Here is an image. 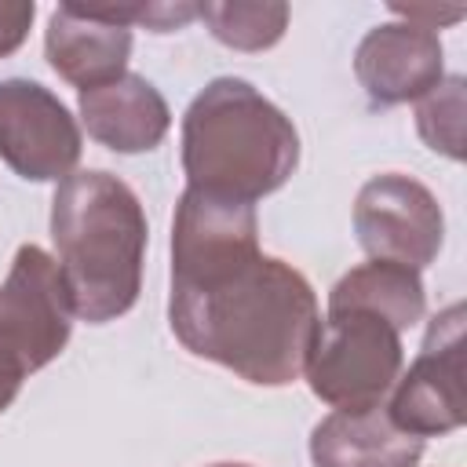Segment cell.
Masks as SVG:
<instances>
[{
    "label": "cell",
    "instance_id": "3",
    "mask_svg": "<svg viewBox=\"0 0 467 467\" xmlns=\"http://www.w3.org/2000/svg\"><path fill=\"white\" fill-rule=\"evenodd\" d=\"M299 168L292 117L241 77H215L182 113L186 186L255 204Z\"/></svg>",
    "mask_w": 467,
    "mask_h": 467
},
{
    "label": "cell",
    "instance_id": "8",
    "mask_svg": "<svg viewBox=\"0 0 467 467\" xmlns=\"http://www.w3.org/2000/svg\"><path fill=\"white\" fill-rule=\"evenodd\" d=\"M0 317L18 339L29 372L51 365L66 350L77 314L55 255L40 244H18L0 285Z\"/></svg>",
    "mask_w": 467,
    "mask_h": 467
},
{
    "label": "cell",
    "instance_id": "19",
    "mask_svg": "<svg viewBox=\"0 0 467 467\" xmlns=\"http://www.w3.org/2000/svg\"><path fill=\"white\" fill-rule=\"evenodd\" d=\"M390 11L401 18V22H412L420 29H431L438 33V26H449V22H460L463 18V7H401V4H390Z\"/></svg>",
    "mask_w": 467,
    "mask_h": 467
},
{
    "label": "cell",
    "instance_id": "12",
    "mask_svg": "<svg viewBox=\"0 0 467 467\" xmlns=\"http://www.w3.org/2000/svg\"><path fill=\"white\" fill-rule=\"evenodd\" d=\"M423 438L401 431L387 405L332 409L310 431L314 467H416Z\"/></svg>",
    "mask_w": 467,
    "mask_h": 467
},
{
    "label": "cell",
    "instance_id": "1",
    "mask_svg": "<svg viewBox=\"0 0 467 467\" xmlns=\"http://www.w3.org/2000/svg\"><path fill=\"white\" fill-rule=\"evenodd\" d=\"M175 339L255 387L303 376L321 325L310 281L285 259L263 255L255 204L182 190L171 219Z\"/></svg>",
    "mask_w": 467,
    "mask_h": 467
},
{
    "label": "cell",
    "instance_id": "2",
    "mask_svg": "<svg viewBox=\"0 0 467 467\" xmlns=\"http://www.w3.org/2000/svg\"><path fill=\"white\" fill-rule=\"evenodd\" d=\"M146 212L135 190L102 171H73L51 197L55 263L66 277L73 314L88 325L124 317L142 288Z\"/></svg>",
    "mask_w": 467,
    "mask_h": 467
},
{
    "label": "cell",
    "instance_id": "4",
    "mask_svg": "<svg viewBox=\"0 0 467 467\" xmlns=\"http://www.w3.org/2000/svg\"><path fill=\"white\" fill-rule=\"evenodd\" d=\"M401 365V332L372 310L343 306L321 317L303 376L332 409H372L394 390Z\"/></svg>",
    "mask_w": 467,
    "mask_h": 467
},
{
    "label": "cell",
    "instance_id": "10",
    "mask_svg": "<svg viewBox=\"0 0 467 467\" xmlns=\"http://www.w3.org/2000/svg\"><path fill=\"white\" fill-rule=\"evenodd\" d=\"M44 58L77 91L99 88L128 73L131 29L91 15L88 4H62L44 29Z\"/></svg>",
    "mask_w": 467,
    "mask_h": 467
},
{
    "label": "cell",
    "instance_id": "15",
    "mask_svg": "<svg viewBox=\"0 0 467 467\" xmlns=\"http://www.w3.org/2000/svg\"><path fill=\"white\" fill-rule=\"evenodd\" d=\"M463 109H467V84L463 77H441L438 88H431L416 102V131L449 161H463Z\"/></svg>",
    "mask_w": 467,
    "mask_h": 467
},
{
    "label": "cell",
    "instance_id": "11",
    "mask_svg": "<svg viewBox=\"0 0 467 467\" xmlns=\"http://www.w3.org/2000/svg\"><path fill=\"white\" fill-rule=\"evenodd\" d=\"M77 109L88 135L113 153H150L171 128L164 95L142 73H124L109 84L77 91Z\"/></svg>",
    "mask_w": 467,
    "mask_h": 467
},
{
    "label": "cell",
    "instance_id": "18",
    "mask_svg": "<svg viewBox=\"0 0 467 467\" xmlns=\"http://www.w3.org/2000/svg\"><path fill=\"white\" fill-rule=\"evenodd\" d=\"M33 15H36L33 0H0V58L15 55L26 44Z\"/></svg>",
    "mask_w": 467,
    "mask_h": 467
},
{
    "label": "cell",
    "instance_id": "7",
    "mask_svg": "<svg viewBox=\"0 0 467 467\" xmlns=\"http://www.w3.org/2000/svg\"><path fill=\"white\" fill-rule=\"evenodd\" d=\"M80 124L66 102L26 77L0 80V161L26 182H62L80 161Z\"/></svg>",
    "mask_w": 467,
    "mask_h": 467
},
{
    "label": "cell",
    "instance_id": "17",
    "mask_svg": "<svg viewBox=\"0 0 467 467\" xmlns=\"http://www.w3.org/2000/svg\"><path fill=\"white\" fill-rule=\"evenodd\" d=\"M26 376H29V361H26L18 339L11 336V328L0 317V412L11 409V401L18 398Z\"/></svg>",
    "mask_w": 467,
    "mask_h": 467
},
{
    "label": "cell",
    "instance_id": "6",
    "mask_svg": "<svg viewBox=\"0 0 467 467\" xmlns=\"http://www.w3.org/2000/svg\"><path fill=\"white\" fill-rule=\"evenodd\" d=\"M354 234L368 259L423 270L438 259L445 241V215L438 197L412 175H372L354 197Z\"/></svg>",
    "mask_w": 467,
    "mask_h": 467
},
{
    "label": "cell",
    "instance_id": "13",
    "mask_svg": "<svg viewBox=\"0 0 467 467\" xmlns=\"http://www.w3.org/2000/svg\"><path fill=\"white\" fill-rule=\"evenodd\" d=\"M343 306L372 310V314L387 317L398 332H405L416 321H423V314H427L423 277H420V270L383 263V259H368V263L347 270L332 285L328 310H343Z\"/></svg>",
    "mask_w": 467,
    "mask_h": 467
},
{
    "label": "cell",
    "instance_id": "20",
    "mask_svg": "<svg viewBox=\"0 0 467 467\" xmlns=\"http://www.w3.org/2000/svg\"><path fill=\"white\" fill-rule=\"evenodd\" d=\"M212 467H248V463H212Z\"/></svg>",
    "mask_w": 467,
    "mask_h": 467
},
{
    "label": "cell",
    "instance_id": "14",
    "mask_svg": "<svg viewBox=\"0 0 467 467\" xmlns=\"http://www.w3.org/2000/svg\"><path fill=\"white\" fill-rule=\"evenodd\" d=\"M197 18L212 29V36L234 51H266L288 29V4L281 0H226V4H197Z\"/></svg>",
    "mask_w": 467,
    "mask_h": 467
},
{
    "label": "cell",
    "instance_id": "16",
    "mask_svg": "<svg viewBox=\"0 0 467 467\" xmlns=\"http://www.w3.org/2000/svg\"><path fill=\"white\" fill-rule=\"evenodd\" d=\"M91 15L117 26H146L153 33H175L197 18V4H168V0H135V4H88Z\"/></svg>",
    "mask_w": 467,
    "mask_h": 467
},
{
    "label": "cell",
    "instance_id": "5",
    "mask_svg": "<svg viewBox=\"0 0 467 467\" xmlns=\"http://www.w3.org/2000/svg\"><path fill=\"white\" fill-rule=\"evenodd\" d=\"M463 303H449L427 325L423 347L405 376H398L390 390V420L416 434L438 438L452 434L467 420V394H463Z\"/></svg>",
    "mask_w": 467,
    "mask_h": 467
},
{
    "label": "cell",
    "instance_id": "9",
    "mask_svg": "<svg viewBox=\"0 0 467 467\" xmlns=\"http://www.w3.org/2000/svg\"><path fill=\"white\" fill-rule=\"evenodd\" d=\"M354 77L368 102L387 109L401 102H420L445 77V51L438 33L412 22L372 26L354 51Z\"/></svg>",
    "mask_w": 467,
    "mask_h": 467
}]
</instances>
